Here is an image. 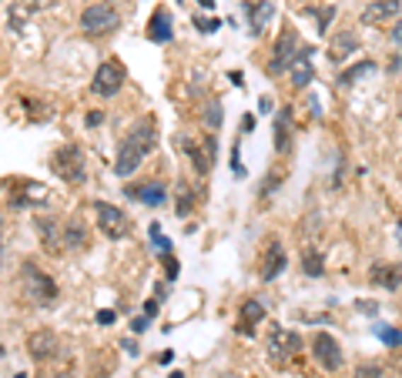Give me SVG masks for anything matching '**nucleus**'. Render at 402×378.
Returning a JSON list of instances; mask_svg holds the SVG:
<instances>
[{
  "mask_svg": "<svg viewBox=\"0 0 402 378\" xmlns=\"http://www.w3.org/2000/svg\"><path fill=\"white\" fill-rule=\"evenodd\" d=\"M402 11V0H372L362 7V20L365 27H379V24H389V20H399Z\"/></svg>",
  "mask_w": 402,
  "mask_h": 378,
  "instance_id": "14",
  "label": "nucleus"
},
{
  "mask_svg": "<svg viewBox=\"0 0 402 378\" xmlns=\"http://www.w3.org/2000/svg\"><path fill=\"white\" fill-rule=\"evenodd\" d=\"M144 34H148V40L151 44H168V40L175 37V24H171V13L164 11H154L151 13V20H148V30H144Z\"/></svg>",
  "mask_w": 402,
  "mask_h": 378,
  "instance_id": "21",
  "label": "nucleus"
},
{
  "mask_svg": "<svg viewBox=\"0 0 402 378\" xmlns=\"http://www.w3.org/2000/svg\"><path fill=\"white\" fill-rule=\"evenodd\" d=\"M309 352H312L315 365L322 368V372H328V375H335V372L342 368V362H345L342 345H339V338H335L332 331H315L312 341H309Z\"/></svg>",
  "mask_w": 402,
  "mask_h": 378,
  "instance_id": "7",
  "label": "nucleus"
},
{
  "mask_svg": "<svg viewBox=\"0 0 402 378\" xmlns=\"http://www.w3.org/2000/svg\"><path fill=\"white\" fill-rule=\"evenodd\" d=\"M127 81V71L125 64L117 61H104L94 71V81H91V90L98 94V98H114V94H121V88H125Z\"/></svg>",
  "mask_w": 402,
  "mask_h": 378,
  "instance_id": "11",
  "label": "nucleus"
},
{
  "mask_svg": "<svg viewBox=\"0 0 402 378\" xmlns=\"http://www.w3.org/2000/svg\"><path fill=\"white\" fill-rule=\"evenodd\" d=\"M161 261H164V275H168V281H178V275H181V265H178V258H171V254H161Z\"/></svg>",
  "mask_w": 402,
  "mask_h": 378,
  "instance_id": "34",
  "label": "nucleus"
},
{
  "mask_svg": "<svg viewBox=\"0 0 402 378\" xmlns=\"http://www.w3.org/2000/svg\"><path fill=\"white\" fill-rule=\"evenodd\" d=\"M91 244V228L84 218H64V252H84Z\"/></svg>",
  "mask_w": 402,
  "mask_h": 378,
  "instance_id": "17",
  "label": "nucleus"
},
{
  "mask_svg": "<svg viewBox=\"0 0 402 378\" xmlns=\"http://www.w3.org/2000/svg\"><path fill=\"white\" fill-rule=\"evenodd\" d=\"M201 117H205V124L212 127V131H218V127H222V121H225V114H222V101H218V98H208V101H205V111H201Z\"/></svg>",
  "mask_w": 402,
  "mask_h": 378,
  "instance_id": "28",
  "label": "nucleus"
},
{
  "mask_svg": "<svg viewBox=\"0 0 402 378\" xmlns=\"http://www.w3.org/2000/svg\"><path fill=\"white\" fill-rule=\"evenodd\" d=\"M121 20L125 17H121V11L114 4H88L81 11V30L88 37H108V34H114L121 27Z\"/></svg>",
  "mask_w": 402,
  "mask_h": 378,
  "instance_id": "5",
  "label": "nucleus"
},
{
  "mask_svg": "<svg viewBox=\"0 0 402 378\" xmlns=\"http://www.w3.org/2000/svg\"><path fill=\"white\" fill-rule=\"evenodd\" d=\"M100 121H104V114H100V111H91L88 117H84V124H88V127H98Z\"/></svg>",
  "mask_w": 402,
  "mask_h": 378,
  "instance_id": "38",
  "label": "nucleus"
},
{
  "mask_svg": "<svg viewBox=\"0 0 402 378\" xmlns=\"http://www.w3.org/2000/svg\"><path fill=\"white\" fill-rule=\"evenodd\" d=\"M201 7H205V11H214V0H198Z\"/></svg>",
  "mask_w": 402,
  "mask_h": 378,
  "instance_id": "45",
  "label": "nucleus"
},
{
  "mask_svg": "<svg viewBox=\"0 0 402 378\" xmlns=\"http://www.w3.org/2000/svg\"><path fill=\"white\" fill-rule=\"evenodd\" d=\"M352 378H386V368H382V362H359Z\"/></svg>",
  "mask_w": 402,
  "mask_h": 378,
  "instance_id": "30",
  "label": "nucleus"
},
{
  "mask_svg": "<svg viewBox=\"0 0 402 378\" xmlns=\"http://www.w3.org/2000/svg\"><path fill=\"white\" fill-rule=\"evenodd\" d=\"M131 201H141L148 204V208H161L164 201H168V191H164L161 181H144V184H131V188L125 191Z\"/></svg>",
  "mask_w": 402,
  "mask_h": 378,
  "instance_id": "20",
  "label": "nucleus"
},
{
  "mask_svg": "<svg viewBox=\"0 0 402 378\" xmlns=\"http://www.w3.org/2000/svg\"><path fill=\"white\" fill-rule=\"evenodd\" d=\"M355 308H359V312H365V315H376V312H379L376 302H355Z\"/></svg>",
  "mask_w": 402,
  "mask_h": 378,
  "instance_id": "37",
  "label": "nucleus"
},
{
  "mask_svg": "<svg viewBox=\"0 0 402 378\" xmlns=\"http://www.w3.org/2000/svg\"><path fill=\"white\" fill-rule=\"evenodd\" d=\"M392 235H396V241H399V248H402V218H396V225H392Z\"/></svg>",
  "mask_w": 402,
  "mask_h": 378,
  "instance_id": "42",
  "label": "nucleus"
},
{
  "mask_svg": "<svg viewBox=\"0 0 402 378\" xmlns=\"http://www.w3.org/2000/svg\"><path fill=\"white\" fill-rule=\"evenodd\" d=\"M231 171L239 177H245V167H241V141H235V148H231Z\"/></svg>",
  "mask_w": 402,
  "mask_h": 378,
  "instance_id": "35",
  "label": "nucleus"
},
{
  "mask_svg": "<svg viewBox=\"0 0 402 378\" xmlns=\"http://www.w3.org/2000/svg\"><path fill=\"white\" fill-rule=\"evenodd\" d=\"M265 321V305L262 298H245L239 308V321H235V331L239 335H255V328Z\"/></svg>",
  "mask_w": 402,
  "mask_h": 378,
  "instance_id": "19",
  "label": "nucleus"
},
{
  "mask_svg": "<svg viewBox=\"0 0 402 378\" xmlns=\"http://www.w3.org/2000/svg\"><path fill=\"white\" fill-rule=\"evenodd\" d=\"M27 352H30V358L34 362H54V358H61V352H64V345H61V338L54 335V331H47V328H40V331H30L27 335Z\"/></svg>",
  "mask_w": 402,
  "mask_h": 378,
  "instance_id": "12",
  "label": "nucleus"
},
{
  "mask_svg": "<svg viewBox=\"0 0 402 378\" xmlns=\"http://www.w3.org/2000/svg\"><path fill=\"white\" fill-rule=\"evenodd\" d=\"M282 181H285V171H272V175L265 177V181H262V201H265V198H272V194H275V188L282 184Z\"/></svg>",
  "mask_w": 402,
  "mask_h": 378,
  "instance_id": "31",
  "label": "nucleus"
},
{
  "mask_svg": "<svg viewBox=\"0 0 402 378\" xmlns=\"http://www.w3.org/2000/svg\"><path fill=\"white\" fill-rule=\"evenodd\" d=\"M94 4H114V0H94Z\"/></svg>",
  "mask_w": 402,
  "mask_h": 378,
  "instance_id": "48",
  "label": "nucleus"
},
{
  "mask_svg": "<svg viewBox=\"0 0 402 378\" xmlns=\"http://www.w3.org/2000/svg\"><path fill=\"white\" fill-rule=\"evenodd\" d=\"M168 378H185V372H171V375H168Z\"/></svg>",
  "mask_w": 402,
  "mask_h": 378,
  "instance_id": "46",
  "label": "nucleus"
},
{
  "mask_svg": "<svg viewBox=\"0 0 402 378\" xmlns=\"http://www.w3.org/2000/svg\"><path fill=\"white\" fill-rule=\"evenodd\" d=\"M195 204H198V191L191 188L188 181H178V191H175V211L178 218H188L195 211Z\"/></svg>",
  "mask_w": 402,
  "mask_h": 378,
  "instance_id": "27",
  "label": "nucleus"
},
{
  "mask_svg": "<svg viewBox=\"0 0 402 378\" xmlns=\"http://www.w3.org/2000/svg\"><path fill=\"white\" fill-rule=\"evenodd\" d=\"M285 268H289V252H285L282 238L272 235V238L265 241L262 254H258V278H262V281H275Z\"/></svg>",
  "mask_w": 402,
  "mask_h": 378,
  "instance_id": "10",
  "label": "nucleus"
},
{
  "mask_svg": "<svg viewBox=\"0 0 402 378\" xmlns=\"http://www.w3.org/2000/svg\"><path fill=\"white\" fill-rule=\"evenodd\" d=\"M396 71H402V54H396V61L389 64V74H396Z\"/></svg>",
  "mask_w": 402,
  "mask_h": 378,
  "instance_id": "44",
  "label": "nucleus"
},
{
  "mask_svg": "<svg viewBox=\"0 0 402 378\" xmlns=\"http://www.w3.org/2000/svg\"><path fill=\"white\" fill-rule=\"evenodd\" d=\"M195 27H198L201 34H214V30H218V27H222V20H218V17H195Z\"/></svg>",
  "mask_w": 402,
  "mask_h": 378,
  "instance_id": "33",
  "label": "nucleus"
},
{
  "mask_svg": "<svg viewBox=\"0 0 402 378\" xmlns=\"http://www.w3.org/2000/svg\"><path fill=\"white\" fill-rule=\"evenodd\" d=\"M355 51H359V34H355V30H339L335 40H332V47H328V61L345 64Z\"/></svg>",
  "mask_w": 402,
  "mask_h": 378,
  "instance_id": "22",
  "label": "nucleus"
},
{
  "mask_svg": "<svg viewBox=\"0 0 402 378\" xmlns=\"http://www.w3.org/2000/svg\"><path fill=\"white\" fill-rule=\"evenodd\" d=\"M178 148L188 154L191 167L198 171L201 177L212 175V167L218 164V134L208 131V134H201V138H188V134H178Z\"/></svg>",
  "mask_w": 402,
  "mask_h": 378,
  "instance_id": "4",
  "label": "nucleus"
},
{
  "mask_svg": "<svg viewBox=\"0 0 402 378\" xmlns=\"http://www.w3.org/2000/svg\"><path fill=\"white\" fill-rule=\"evenodd\" d=\"M299 30L292 24H282V34L275 37V47H272V61H268V74H282L289 71L292 61L299 57Z\"/></svg>",
  "mask_w": 402,
  "mask_h": 378,
  "instance_id": "9",
  "label": "nucleus"
},
{
  "mask_svg": "<svg viewBox=\"0 0 402 378\" xmlns=\"http://www.w3.org/2000/svg\"><path fill=\"white\" fill-rule=\"evenodd\" d=\"M34 228H38L40 241H44V248L47 254H61L64 252V221L54 215H44V218H34Z\"/></svg>",
  "mask_w": 402,
  "mask_h": 378,
  "instance_id": "15",
  "label": "nucleus"
},
{
  "mask_svg": "<svg viewBox=\"0 0 402 378\" xmlns=\"http://www.w3.org/2000/svg\"><path fill=\"white\" fill-rule=\"evenodd\" d=\"M376 335L382 345H389V348H402V328H386V325H376Z\"/></svg>",
  "mask_w": 402,
  "mask_h": 378,
  "instance_id": "29",
  "label": "nucleus"
},
{
  "mask_svg": "<svg viewBox=\"0 0 402 378\" xmlns=\"http://www.w3.org/2000/svg\"><path fill=\"white\" fill-rule=\"evenodd\" d=\"M50 171L61 177L64 184H84L88 177V158L81 151V144H61L57 151L50 154Z\"/></svg>",
  "mask_w": 402,
  "mask_h": 378,
  "instance_id": "3",
  "label": "nucleus"
},
{
  "mask_svg": "<svg viewBox=\"0 0 402 378\" xmlns=\"http://www.w3.org/2000/svg\"><path fill=\"white\" fill-rule=\"evenodd\" d=\"M21 291H24V298L30 305H38V308H54L57 298H61V291H57V281L38 268V261H24L21 265Z\"/></svg>",
  "mask_w": 402,
  "mask_h": 378,
  "instance_id": "2",
  "label": "nucleus"
},
{
  "mask_svg": "<svg viewBox=\"0 0 402 378\" xmlns=\"http://www.w3.org/2000/svg\"><path fill=\"white\" fill-rule=\"evenodd\" d=\"M275 151L278 154L292 151V107H282L275 114Z\"/></svg>",
  "mask_w": 402,
  "mask_h": 378,
  "instance_id": "23",
  "label": "nucleus"
},
{
  "mask_svg": "<svg viewBox=\"0 0 402 378\" xmlns=\"http://www.w3.org/2000/svg\"><path fill=\"white\" fill-rule=\"evenodd\" d=\"M154 148H158V127H154V121H151V117L134 121L131 131L121 138V148H117V158H114V175L131 177Z\"/></svg>",
  "mask_w": 402,
  "mask_h": 378,
  "instance_id": "1",
  "label": "nucleus"
},
{
  "mask_svg": "<svg viewBox=\"0 0 402 378\" xmlns=\"http://www.w3.org/2000/svg\"><path fill=\"white\" fill-rule=\"evenodd\" d=\"M305 13H315V17H318V34H326V30H328V20L335 17V4H326L322 11H305Z\"/></svg>",
  "mask_w": 402,
  "mask_h": 378,
  "instance_id": "32",
  "label": "nucleus"
},
{
  "mask_svg": "<svg viewBox=\"0 0 402 378\" xmlns=\"http://www.w3.org/2000/svg\"><path fill=\"white\" fill-rule=\"evenodd\" d=\"M0 358H4V345H0Z\"/></svg>",
  "mask_w": 402,
  "mask_h": 378,
  "instance_id": "50",
  "label": "nucleus"
},
{
  "mask_svg": "<svg viewBox=\"0 0 402 378\" xmlns=\"http://www.w3.org/2000/svg\"><path fill=\"white\" fill-rule=\"evenodd\" d=\"M376 67H379V64L372 61V57H365V61H355V64H352V67H345V71H342V74L335 77V84H339L342 90H349L352 84H355V81H362L365 74H372Z\"/></svg>",
  "mask_w": 402,
  "mask_h": 378,
  "instance_id": "24",
  "label": "nucleus"
},
{
  "mask_svg": "<svg viewBox=\"0 0 402 378\" xmlns=\"http://www.w3.org/2000/svg\"><path fill=\"white\" fill-rule=\"evenodd\" d=\"M399 117H402V94H399Z\"/></svg>",
  "mask_w": 402,
  "mask_h": 378,
  "instance_id": "49",
  "label": "nucleus"
},
{
  "mask_svg": "<svg viewBox=\"0 0 402 378\" xmlns=\"http://www.w3.org/2000/svg\"><path fill=\"white\" fill-rule=\"evenodd\" d=\"M131 328H134V331H138V335H141V331L148 328V315H144V318H134V321H131Z\"/></svg>",
  "mask_w": 402,
  "mask_h": 378,
  "instance_id": "41",
  "label": "nucleus"
},
{
  "mask_svg": "<svg viewBox=\"0 0 402 378\" xmlns=\"http://www.w3.org/2000/svg\"><path fill=\"white\" fill-rule=\"evenodd\" d=\"M50 378H71V372H61V375H50Z\"/></svg>",
  "mask_w": 402,
  "mask_h": 378,
  "instance_id": "47",
  "label": "nucleus"
},
{
  "mask_svg": "<svg viewBox=\"0 0 402 378\" xmlns=\"http://www.w3.org/2000/svg\"><path fill=\"white\" fill-rule=\"evenodd\" d=\"M98 321H100V325H111V321H114V312H111V308L98 312Z\"/></svg>",
  "mask_w": 402,
  "mask_h": 378,
  "instance_id": "39",
  "label": "nucleus"
},
{
  "mask_svg": "<svg viewBox=\"0 0 402 378\" xmlns=\"http://www.w3.org/2000/svg\"><path fill=\"white\" fill-rule=\"evenodd\" d=\"M302 352V335L292 328L275 325L268 331V362L272 365H289L292 358Z\"/></svg>",
  "mask_w": 402,
  "mask_h": 378,
  "instance_id": "8",
  "label": "nucleus"
},
{
  "mask_svg": "<svg viewBox=\"0 0 402 378\" xmlns=\"http://www.w3.org/2000/svg\"><path fill=\"white\" fill-rule=\"evenodd\" d=\"M251 127H255V117H251V114H245V117H241V134H248Z\"/></svg>",
  "mask_w": 402,
  "mask_h": 378,
  "instance_id": "40",
  "label": "nucleus"
},
{
  "mask_svg": "<svg viewBox=\"0 0 402 378\" xmlns=\"http://www.w3.org/2000/svg\"><path fill=\"white\" fill-rule=\"evenodd\" d=\"M47 198V188L38 181H27V191H11V204L13 208H34Z\"/></svg>",
  "mask_w": 402,
  "mask_h": 378,
  "instance_id": "25",
  "label": "nucleus"
},
{
  "mask_svg": "<svg viewBox=\"0 0 402 378\" xmlns=\"http://www.w3.org/2000/svg\"><path fill=\"white\" fill-rule=\"evenodd\" d=\"M369 281L382 291H399L402 288V261H376L369 268Z\"/></svg>",
  "mask_w": 402,
  "mask_h": 378,
  "instance_id": "16",
  "label": "nucleus"
},
{
  "mask_svg": "<svg viewBox=\"0 0 402 378\" xmlns=\"http://www.w3.org/2000/svg\"><path fill=\"white\" fill-rule=\"evenodd\" d=\"M144 315H148V318L158 315V302H144Z\"/></svg>",
  "mask_w": 402,
  "mask_h": 378,
  "instance_id": "43",
  "label": "nucleus"
},
{
  "mask_svg": "<svg viewBox=\"0 0 402 378\" xmlns=\"http://www.w3.org/2000/svg\"><path fill=\"white\" fill-rule=\"evenodd\" d=\"M94 225L108 241H121L131 235V218L111 201H94Z\"/></svg>",
  "mask_w": 402,
  "mask_h": 378,
  "instance_id": "6",
  "label": "nucleus"
},
{
  "mask_svg": "<svg viewBox=\"0 0 402 378\" xmlns=\"http://www.w3.org/2000/svg\"><path fill=\"white\" fill-rule=\"evenodd\" d=\"M389 40H392V44H396V47H402V17H399V20H396V24L389 27Z\"/></svg>",
  "mask_w": 402,
  "mask_h": 378,
  "instance_id": "36",
  "label": "nucleus"
},
{
  "mask_svg": "<svg viewBox=\"0 0 402 378\" xmlns=\"http://www.w3.org/2000/svg\"><path fill=\"white\" fill-rule=\"evenodd\" d=\"M241 11H245V20H248V34L262 37L265 27L272 24V17H275V4L272 0H245Z\"/></svg>",
  "mask_w": 402,
  "mask_h": 378,
  "instance_id": "13",
  "label": "nucleus"
},
{
  "mask_svg": "<svg viewBox=\"0 0 402 378\" xmlns=\"http://www.w3.org/2000/svg\"><path fill=\"white\" fill-rule=\"evenodd\" d=\"M312 57H315V47H302L299 57L292 61L289 77H292V88H295V90H305V88H309V84L315 81V64H312Z\"/></svg>",
  "mask_w": 402,
  "mask_h": 378,
  "instance_id": "18",
  "label": "nucleus"
},
{
  "mask_svg": "<svg viewBox=\"0 0 402 378\" xmlns=\"http://www.w3.org/2000/svg\"><path fill=\"white\" fill-rule=\"evenodd\" d=\"M302 275L305 278H322L326 275V254L318 252L315 244H309V248L302 252Z\"/></svg>",
  "mask_w": 402,
  "mask_h": 378,
  "instance_id": "26",
  "label": "nucleus"
}]
</instances>
